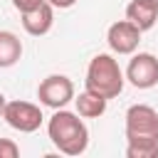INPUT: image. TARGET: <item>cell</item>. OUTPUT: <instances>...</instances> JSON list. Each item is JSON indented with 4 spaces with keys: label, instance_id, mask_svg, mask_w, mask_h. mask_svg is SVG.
<instances>
[{
    "label": "cell",
    "instance_id": "cell-1",
    "mask_svg": "<svg viewBox=\"0 0 158 158\" xmlns=\"http://www.w3.org/2000/svg\"><path fill=\"white\" fill-rule=\"evenodd\" d=\"M126 156L156 158L158 156V111L148 104H133L126 111Z\"/></svg>",
    "mask_w": 158,
    "mask_h": 158
},
{
    "label": "cell",
    "instance_id": "cell-2",
    "mask_svg": "<svg viewBox=\"0 0 158 158\" xmlns=\"http://www.w3.org/2000/svg\"><path fill=\"white\" fill-rule=\"evenodd\" d=\"M47 133H49V141L54 143V148L62 151L64 156H81L89 146L86 123L79 118V114L67 111V109L54 111V116L47 121Z\"/></svg>",
    "mask_w": 158,
    "mask_h": 158
},
{
    "label": "cell",
    "instance_id": "cell-3",
    "mask_svg": "<svg viewBox=\"0 0 158 158\" xmlns=\"http://www.w3.org/2000/svg\"><path fill=\"white\" fill-rule=\"evenodd\" d=\"M84 84H86V89H91L106 99H114L123 89V72L111 54H96L86 67Z\"/></svg>",
    "mask_w": 158,
    "mask_h": 158
},
{
    "label": "cell",
    "instance_id": "cell-4",
    "mask_svg": "<svg viewBox=\"0 0 158 158\" xmlns=\"http://www.w3.org/2000/svg\"><path fill=\"white\" fill-rule=\"evenodd\" d=\"M37 99L49 109H64L69 101H74V84L64 74H49L37 86Z\"/></svg>",
    "mask_w": 158,
    "mask_h": 158
},
{
    "label": "cell",
    "instance_id": "cell-5",
    "mask_svg": "<svg viewBox=\"0 0 158 158\" xmlns=\"http://www.w3.org/2000/svg\"><path fill=\"white\" fill-rule=\"evenodd\" d=\"M2 118L7 121L10 128H15L20 133H35L44 121L42 109L30 104V101H7Z\"/></svg>",
    "mask_w": 158,
    "mask_h": 158
},
{
    "label": "cell",
    "instance_id": "cell-6",
    "mask_svg": "<svg viewBox=\"0 0 158 158\" xmlns=\"http://www.w3.org/2000/svg\"><path fill=\"white\" fill-rule=\"evenodd\" d=\"M126 79L136 89H153L158 84V57L151 52H138L126 67Z\"/></svg>",
    "mask_w": 158,
    "mask_h": 158
},
{
    "label": "cell",
    "instance_id": "cell-7",
    "mask_svg": "<svg viewBox=\"0 0 158 158\" xmlns=\"http://www.w3.org/2000/svg\"><path fill=\"white\" fill-rule=\"evenodd\" d=\"M106 42H109L111 52H116V54H133L141 42V30L131 20H118V22L109 25Z\"/></svg>",
    "mask_w": 158,
    "mask_h": 158
},
{
    "label": "cell",
    "instance_id": "cell-8",
    "mask_svg": "<svg viewBox=\"0 0 158 158\" xmlns=\"http://www.w3.org/2000/svg\"><path fill=\"white\" fill-rule=\"evenodd\" d=\"M20 17H22V27H25L27 35L42 37V35H47V32L52 30V25H54V7L44 0L42 5L20 12Z\"/></svg>",
    "mask_w": 158,
    "mask_h": 158
},
{
    "label": "cell",
    "instance_id": "cell-9",
    "mask_svg": "<svg viewBox=\"0 0 158 158\" xmlns=\"http://www.w3.org/2000/svg\"><path fill=\"white\" fill-rule=\"evenodd\" d=\"M126 20H131L141 32H146L158 20V5L151 0H131L126 5Z\"/></svg>",
    "mask_w": 158,
    "mask_h": 158
},
{
    "label": "cell",
    "instance_id": "cell-10",
    "mask_svg": "<svg viewBox=\"0 0 158 158\" xmlns=\"http://www.w3.org/2000/svg\"><path fill=\"white\" fill-rule=\"evenodd\" d=\"M74 104H77V114L84 116V118H99L104 111H106V104L109 99L91 91V89H84L79 96H74Z\"/></svg>",
    "mask_w": 158,
    "mask_h": 158
},
{
    "label": "cell",
    "instance_id": "cell-11",
    "mask_svg": "<svg viewBox=\"0 0 158 158\" xmlns=\"http://www.w3.org/2000/svg\"><path fill=\"white\" fill-rule=\"evenodd\" d=\"M22 57V42L15 32L0 30V69H7L17 64Z\"/></svg>",
    "mask_w": 158,
    "mask_h": 158
},
{
    "label": "cell",
    "instance_id": "cell-12",
    "mask_svg": "<svg viewBox=\"0 0 158 158\" xmlns=\"http://www.w3.org/2000/svg\"><path fill=\"white\" fill-rule=\"evenodd\" d=\"M20 156V146L10 138H0V158H17Z\"/></svg>",
    "mask_w": 158,
    "mask_h": 158
},
{
    "label": "cell",
    "instance_id": "cell-13",
    "mask_svg": "<svg viewBox=\"0 0 158 158\" xmlns=\"http://www.w3.org/2000/svg\"><path fill=\"white\" fill-rule=\"evenodd\" d=\"M44 0H12V5H15V10H20V12H25V10H32V7H37V5H42Z\"/></svg>",
    "mask_w": 158,
    "mask_h": 158
},
{
    "label": "cell",
    "instance_id": "cell-14",
    "mask_svg": "<svg viewBox=\"0 0 158 158\" xmlns=\"http://www.w3.org/2000/svg\"><path fill=\"white\" fill-rule=\"evenodd\" d=\"M52 7H59V10H67V7H72L77 0H47Z\"/></svg>",
    "mask_w": 158,
    "mask_h": 158
},
{
    "label": "cell",
    "instance_id": "cell-15",
    "mask_svg": "<svg viewBox=\"0 0 158 158\" xmlns=\"http://www.w3.org/2000/svg\"><path fill=\"white\" fill-rule=\"evenodd\" d=\"M5 106H7V99H5V94L0 91V116L5 114Z\"/></svg>",
    "mask_w": 158,
    "mask_h": 158
},
{
    "label": "cell",
    "instance_id": "cell-16",
    "mask_svg": "<svg viewBox=\"0 0 158 158\" xmlns=\"http://www.w3.org/2000/svg\"><path fill=\"white\" fill-rule=\"evenodd\" d=\"M151 2H156V5H158V0H151Z\"/></svg>",
    "mask_w": 158,
    "mask_h": 158
}]
</instances>
